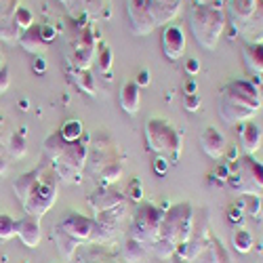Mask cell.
<instances>
[{"label":"cell","instance_id":"35","mask_svg":"<svg viewBox=\"0 0 263 263\" xmlns=\"http://www.w3.org/2000/svg\"><path fill=\"white\" fill-rule=\"evenodd\" d=\"M13 236H17V221L7 213H0V240L7 242Z\"/></svg>","mask_w":263,"mask_h":263},{"label":"cell","instance_id":"46","mask_svg":"<svg viewBox=\"0 0 263 263\" xmlns=\"http://www.w3.org/2000/svg\"><path fill=\"white\" fill-rule=\"evenodd\" d=\"M183 91H185V95H194V93H196V82L190 80V82L185 84V89H183Z\"/></svg>","mask_w":263,"mask_h":263},{"label":"cell","instance_id":"24","mask_svg":"<svg viewBox=\"0 0 263 263\" xmlns=\"http://www.w3.org/2000/svg\"><path fill=\"white\" fill-rule=\"evenodd\" d=\"M68 7L72 13H91V15H101V11L105 9L107 0H59Z\"/></svg>","mask_w":263,"mask_h":263},{"label":"cell","instance_id":"25","mask_svg":"<svg viewBox=\"0 0 263 263\" xmlns=\"http://www.w3.org/2000/svg\"><path fill=\"white\" fill-rule=\"evenodd\" d=\"M19 45L24 47L28 53H38V51L45 49L47 42L42 40V36H40V26H32V28H28V30L21 32Z\"/></svg>","mask_w":263,"mask_h":263},{"label":"cell","instance_id":"50","mask_svg":"<svg viewBox=\"0 0 263 263\" xmlns=\"http://www.w3.org/2000/svg\"><path fill=\"white\" fill-rule=\"evenodd\" d=\"M0 61H3V53H0Z\"/></svg>","mask_w":263,"mask_h":263},{"label":"cell","instance_id":"13","mask_svg":"<svg viewBox=\"0 0 263 263\" xmlns=\"http://www.w3.org/2000/svg\"><path fill=\"white\" fill-rule=\"evenodd\" d=\"M162 53L168 61H179L185 53V34L179 26H164L162 30Z\"/></svg>","mask_w":263,"mask_h":263},{"label":"cell","instance_id":"19","mask_svg":"<svg viewBox=\"0 0 263 263\" xmlns=\"http://www.w3.org/2000/svg\"><path fill=\"white\" fill-rule=\"evenodd\" d=\"M238 141L240 145L245 147L247 154H255V152L261 147V141H263V130L261 126H257L253 120H247V122H240L238 124Z\"/></svg>","mask_w":263,"mask_h":263},{"label":"cell","instance_id":"41","mask_svg":"<svg viewBox=\"0 0 263 263\" xmlns=\"http://www.w3.org/2000/svg\"><path fill=\"white\" fill-rule=\"evenodd\" d=\"M40 36H42V40H45L47 45H49V42L57 36V30H55L53 26H40Z\"/></svg>","mask_w":263,"mask_h":263},{"label":"cell","instance_id":"38","mask_svg":"<svg viewBox=\"0 0 263 263\" xmlns=\"http://www.w3.org/2000/svg\"><path fill=\"white\" fill-rule=\"evenodd\" d=\"M202 105V99L198 93L194 95H183V107L187 109V112H198V107Z\"/></svg>","mask_w":263,"mask_h":263},{"label":"cell","instance_id":"7","mask_svg":"<svg viewBox=\"0 0 263 263\" xmlns=\"http://www.w3.org/2000/svg\"><path fill=\"white\" fill-rule=\"evenodd\" d=\"M194 206L190 202H177L164 211L162 217V226H160V234L158 240H166V242L179 247L192 234L194 228Z\"/></svg>","mask_w":263,"mask_h":263},{"label":"cell","instance_id":"18","mask_svg":"<svg viewBox=\"0 0 263 263\" xmlns=\"http://www.w3.org/2000/svg\"><path fill=\"white\" fill-rule=\"evenodd\" d=\"M228 11H230V19L236 32H240L255 15L257 0H228Z\"/></svg>","mask_w":263,"mask_h":263},{"label":"cell","instance_id":"12","mask_svg":"<svg viewBox=\"0 0 263 263\" xmlns=\"http://www.w3.org/2000/svg\"><path fill=\"white\" fill-rule=\"evenodd\" d=\"M126 17L133 36H147L158 28L147 11V0H126Z\"/></svg>","mask_w":263,"mask_h":263},{"label":"cell","instance_id":"16","mask_svg":"<svg viewBox=\"0 0 263 263\" xmlns=\"http://www.w3.org/2000/svg\"><path fill=\"white\" fill-rule=\"evenodd\" d=\"M126 202V196L112 190V187H97L91 196H89V206L95 211V213H103V211H109L118 204Z\"/></svg>","mask_w":263,"mask_h":263},{"label":"cell","instance_id":"23","mask_svg":"<svg viewBox=\"0 0 263 263\" xmlns=\"http://www.w3.org/2000/svg\"><path fill=\"white\" fill-rule=\"evenodd\" d=\"M238 34L245 38V42H263V0H257L255 15Z\"/></svg>","mask_w":263,"mask_h":263},{"label":"cell","instance_id":"49","mask_svg":"<svg viewBox=\"0 0 263 263\" xmlns=\"http://www.w3.org/2000/svg\"><path fill=\"white\" fill-rule=\"evenodd\" d=\"M109 263H126V261H109Z\"/></svg>","mask_w":263,"mask_h":263},{"label":"cell","instance_id":"11","mask_svg":"<svg viewBox=\"0 0 263 263\" xmlns=\"http://www.w3.org/2000/svg\"><path fill=\"white\" fill-rule=\"evenodd\" d=\"M211 232H209V217H206V211H202V217H196L194 215V228H192V234L190 238L185 240L183 245L177 247V255L181 261L185 263H192L196 257H198L211 242Z\"/></svg>","mask_w":263,"mask_h":263},{"label":"cell","instance_id":"8","mask_svg":"<svg viewBox=\"0 0 263 263\" xmlns=\"http://www.w3.org/2000/svg\"><path fill=\"white\" fill-rule=\"evenodd\" d=\"M164 211L156 204H141L130 221V240H135L152 253V245L158 240Z\"/></svg>","mask_w":263,"mask_h":263},{"label":"cell","instance_id":"32","mask_svg":"<svg viewBox=\"0 0 263 263\" xmlns=\"http://www.w3.org/2000/svg\"><path fill=\"white\" fill-rule=\"evenodd\" d=\"M74 80H76L80 91H84L86 95H91V97H97V82H95V76H93L91 70L74 72Z\"/></svg>","mask_w":263,"mask_h":263},{"label":"cell","instance_id":"17","mask_svg":"<svg viewBox=\"0 0 263 263\" xmlns=\"http://www.w3.org/2000/svg\"><path fill=\"white\" fill-rule=\"evenodd\" d=\"M17 236L28 249H36L42 240V230H40V219L26 215L17 221Z\"/></svg>","mask_w":263,"mask_h":263},{"label":"cell","instance_id":"26","mask_svg":"<svg viewBox=\"0 0 263 263\" xmlns=\"http://www.w3.org/2000/svg\"><path fill=\"white\" fill-rule=\"evenodd\" d=\"M124 217H126V202H122V204H118V206H114V209H109V211L97 213V221L114 230Z\"/></svg>","mask_w":263,"mask_h":263},{"label":"cell","instance_id":"47","mask_svg":"<svg viewBox=\"0 0 263 263\" xmlns=\"http://www.w3.org/2000/svg\"><path fill=\"white\" fill-rule=\"evenodd\" d=\"M3 135H5V120L0 118V139H3Z\"/></svg>","mask_w":263,"mask_h":263},{"label":"cell","instance_id":"31","mask_svg":"<svg viewBox=\"0 0 263 263\" xmlns=\"http://www.w3.org/2000/svg\"><path fill=\"white\" fill-rule=\"evenodd\" d=\"M95 61L99 65V72L109 78V72H112V49H109L105 42H97V53H95Z\"/></svg>","mask_w":263,"mask_h":263},{"label":"cell","instance_id":"21","mask_svg":"<svg viewBox=\"0 0 263 263\" xmlns=\"http://www.w3.org/2000/svg\"><path fill=\"white\" fill-rule=\"evenodd\" d=\"M242 61L249 74L261 76L263 74V42H245Z\"/></svg>","mask_w":263,"mask_h":263},{"label":"cell","instance_id":"9","mask_svg":"<svg viewBox=\"0 0 263 263\" xmlns=\"http://www.w3.org/2000/svg\"><path fill=\"white\" fill-rule=\"evenodd\" d=\"M97 38L93 36V28L76 21L70 36V65L74 72L89 70L91 61H95Z\"/></svg>","mask_w":263,"mask_h":263},{"label":"cell","instance_id":"29","mask_svg":"<svg viewBox=\"0 0 263 263\" xmlns=\"http://www.w3.org/2000/svg\"><path fill=\"white\" fill-rule=\"evenodd\" d=\"M59 135L68 141V143H74V141H80L84 137V126L80 120H65L59 128Z\"/></svg>","mask_w":263,"mask_h":263},{"label":"cell","instance_id":"44","mask_svg":"<svg viewBox=\"0 0 263 263\" xmlns=\"http://www.w3.org/2000/svg\"><path fill=\"white\" fill-rule=\"evenodd\" d=\"M34 70L38 72V74H42L47 70V61L45 59H36V63H34Z\"/></svg>","mask_w":263,"mask_h":263},{"label":"cell","instance_id":"20","mask_svg":"<svg viewBox=\"0 0 263 263\" xmlns=\"http://www.w3.org/2000/svg\"><path fill=\"white\" fill-rule=\"evenodd\" d=\"M122 112H126L128 116H137L139 105H141V89L135 84V80H126L120 86V95H118Z\"/></svg>","mask_w":263,"mask_h":263},{"label":"cell","instance_id":"22","mask_svg":"<svg viewBox=\"0 0 263 263\" xmlns=\"http://www.w3.org/2000/svg\"><path fill=\"white\" fill-rule=\"evenodd\" d=\"M40 173H42V168H34V171H28V173H24V175H19L17 179H13V192H15L17 200H19L21 204L28 200V196L32 194L34 185L38 183Z\"/></svg>","mask_w":263,"mask_h":263},{"label":"cell","instance_id":"30","mask_svg":"<svg viewBox=\"0 0 263 263\" xmlns=\"http://www.w3.org/2000/svg\"><path fill=\"white\" fill-rule=\"evenodd\" d=\"M65 143H68V141H65V139L59 135V130H57V133H53V135H49V137L45 139V143H42V152H45V156L53 162V160L61 154V149L65 147Z\"/></svg>","mask_w":263,"mask_h":263},{"label":"cell","instance_id":"4","mask_svg":"<svg viewBox=\"0 0 263 263\" xmlns=\"http://www.w3.org/2000/svg\"><path fill=\"white\" fill-rule=\"evenodd\" d=\"M145 147L154 152L156 156H164L166 160L175 162L181 156L183 147V135L164 118H149L143 126Z\"/></svg>","mask_w":263,"mask_h":263},{"label":"cell","instance_id":"34","mask_svg":"<svg viewBox=\"0 0 263 263\" xmlns=\"http://www.w3.org/2000/svg\"><path fill=\"white\" fill-rule=\"evenodd\" d=\"M236 206L242 211V215H251V217H259V211H261V198L257 196H249V194H242L238 198Z\"/></svg>","mask_w":263,"mask_h":263},{"label":"cell","instance_id":"39","mask_svg":"<svg viewBox=\"0 0 263 263\" xmlns=\"http://www.w3.org/2000/svg\"><path fill=\"white\" fill-rule=\"evenodd\" d=\"M11 84V72H9V65L7 63H0V95H3Z\"/></svg>","mask_w":263,"mask_h":263},{"label":"cell","instance_id":"48","mask_svg":"<svg viewBox=\"0 0 263 263\" xmlns=\"http://www.w3.org/2000/svg\"><path fill=\"white\" fill-rule=\"evenodd\" d=\"M257 78H259V82H261V84H263V74H261V76H257Z\"/></svg>","mask_w":263,"mask_h":263},{"label":"cell","instance_id":"5","mask_svg":"<svg viewBox=\"0 0 263 263\" xmlns=\"http://www.w3.org/2000/svg\"><path fill=\"white\" fill-rule=\"evenodd\" d=\"M230 164V175H228V185L236 194H249L263 198V162L253 158L251 154H245L242 158H236Z\"/></svg>","mask_w":263,"mask_h":263},{"label":"cell","instance_id":"10","mask_svg":"<svg viewBox=\"0 0 263 263\" xmlns=\"http://www.w3.org/2000/svg\"><path fill=\"white\" fill-rule=\"evenodd\" d=\"M42 173H40V179L34 185L32 194L28 196V200L24 202L26 215H32V217H38V219H42L53 209V204L57 202V192H59L57 175L55 173L53 175H42Z\"/></svg>","mask_w":263,"mask_h":263},{"label":"cell","instance_id":"33","mask_svg":"<svg viewBox=\"0 0 263 263\" xmlns=\"http://www.w3.org/2000/svg\"><path fill=\"white\" fill-rule=\"evenodd\" d=\"M26 130H19V133H13L9 137V143H7V152H9V156L11 158H24L26 156Z\"/></svg>","mask_w":263,"mask_h":263},{"label":"cell","instance_id":"36","mask_svg":"<svg viewBox=\"0 0 263 263\" xmlns=\"http://www.w3.org/2000/svg\"><path fill=\"white\" fill-rule=\"evenodd\" d=\"M13 21H15V26L24 32V30H28V28H32L34 26V13L28 9V7H19L17 11H15V15H13Z\"/></svg>","mask_w":263,"mask_h":263},{"label":"cell","instance_id":"43","mask_svg":"<svg viewBox=\"0 0 263 263\" xmlns=\"http://www.w3.org/2000/svg\"><path fill=\"white\" fill-rule=\"evenodd\" d=\"M135 84L139 86V89L141 86H147L149 84V72L147 70H139V74L135 76Z\"/></svg>","mask_w":263,"mask_h":263},{"label":"cell","instance_id":"45","mask_svg":"<svg viewBox=\"0 0 263 263\" xmlns=\"http://www.w3.org/2000/svg\"><path fill=\"white\" fill-rule=\"evenodd\" d=\"M7 168H9V158L5 154H0V175H5Z\"/></svg>","mask_w":263,"mask_h":263},{"label":"cell","instance_id":"37","mask_svg":"<svg viewBox=\"0 0 263 263\" xmlns=\"http://www.w3.org/2000/svg\"><path fill=\"white\" fill-rule=\"evenodd\" d=\"M17 9H19V0H0V24L13 21Z\"/></svg>","mask_w":263,"mask_h":263},{"label":"cell","instance_id":"15","mask_svg":"<svg viewBox=\"0 0 263 263\" xmlns=\"http://www.w3.org/2000/svg\"><path fill=\"white\" fill-rule=\"evenodd\" d=\"M183 7V0H147V11L154 17L156 26H168L179 15Z\"/></svg>","mask_w":263,"mask_h":263},{"label":"cell","instance_id":"28","mask_svg":"<svg viewBox=\"0 0 263 263\" xmlns=\"http://www.w3.org/2000/svg\"><path fill=\"white\" fill-rule=\"evenodd\" d=\"M149 251L145 247H141L139 242H135V240L128 238V242L124 245V251H122V257L126 263H145Z\"/></svg>","mask_w":263,"mask_h":263},{"label":"cell","instance_id":"2","mask_svg":"<svg viewBox=\"0 0 263 263\" xmlns=\"http://www.w3.org/2000/svg\"><path fill=\"white\" fill-rule=\"evenodd\" d=\"M93 228H95V219L84 217L78 211L65 213L57 221L55 232H53V240H55L61 257L72 259L80 245H91Z\"/></svg>","mask_w":263,"mask_h":263},{"label":"cell","instance_id":"42","mask_svg":"<svg viewBox=\"0 0 263 263\" xmlns=\"http://www.w3.org/2000/svg\"><path fill=\"white\" fill-rule=\"evenodd\" d=\"M198 70H200L198 59H196V57H190V59L185 61V72H187L190 76H196V74H198Z\"/></svg>","mask_w":263,"mask_h":263},{"label":"cell","instance_id":"6","mask_svg":"<svg viewBox=\"0 0 263 263\" xmlns=\"http://www.w3.org/2000/svg\"><path fill=\"white\" fill-rule=\"evenodd\" d=\"M89 137H82L80 141L65 143L61 154L53 160V171L57 179H63L68 183H80L82 173L86 168V160H89Z\"/></svg>","mask_w":263,"mask_h":263},{"label":"cell","instance_id":"14","mask_svg":"<svg viewBox=\"0 0 263 263\" xmlns=\"http://www.w3.org/2000/svg\"><path fill=\"white\" fill-rule=\"evenodd\" d=\"M200 147L202 152L213 158V160H223L226 158V152H228V143H226V137L219 128L215 126H206L204 133L200 135Z\"/></svg>","mask_w":263,"mask_h":263},{"label":"cell","instance_id":"1","mask_svg":"<svg viewBox=\"0 0 263 263\" xmlns=\"http://www.w3.org/2000/svg\"><path fill=\"white\" fill-rule=\"evenodd\" d=\"M263 107V97L253 80H232L219 91V116L228 124L253 120Z\"/></svg>","mask_w":263,"mask_h":263},{"label":"cell","instance_id":"3","mask_svg":"<svg viewBox=\"0 0 263 263\" xmlns=\"http://www.w3.org/2000/svg\"><path fill=\"white\" fill-rule=\"evenodd\" d=\"M187 24L196 42L206 51H215L226 32L228 17L226 11L217 5H196L190 13Z\"/></svg>","mask_w":263,"mask_h":263},{"label":"cell","instance_id":"40","mask_svg":"<svg viewBox=\"0 0 263 263\" xmlns=\"http://www.w3.org/2000/svg\"><path fill=\"white\" fill-rule=\"evenodd\" d=\"M152 168H154L156 175H160V177H162V175L168 173V160H166L164 156H158L154 162H152Z\"/></svg>","mask_w":263,"mask_h":263},{"label":"cell","instance_id":"27","mask_svg":"<svg viewBox=\"0 0 263 263\" xmlns=\"http://www.w3.org/2000/svg\"><path fill=\"white\" fill-rule=\"evenodd\" d=\"M253 245H255V240H253V236H251L249 230L240 228V230H236V232L232 234V247H234L236 253L247 255V253L253 251Z\"/></svg>","mask_w":263,"mask_h":263}]
</instances>
